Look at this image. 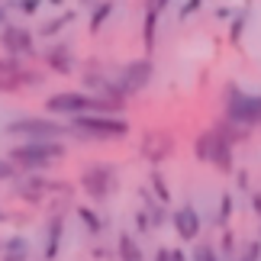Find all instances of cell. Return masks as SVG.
I'll list each match as a JSON object with an SVG mask.
<instances>
[{"label":"cell","instance_id":"cell-10","mask_svg":"<svg viewBox=\"0 0 261 261\" xmlns=\"http://www.w3.org/2000/svg\"><path fill=\"white\" fill-rule=\"evenodd\" d=\"M0 45H4V52L10 58L33 55V29H26V26H4V33H0Z\"/></svg>","mask_w":261,"mask_h":261},{"label":"cell","instance_id":"cell-13","mask_svg":"<svg viewBox=\"0 0 261 261\" xmlns=\"http://www.w3.org/2000/svg\"><path fill=\"white\" fill-rule=\"evenodd\" d=\"M45 65L52 68L55 74H71V71H74L71 48H68V45H52V48L45 52Z\"/></svg>","mask_w":261,"mask_h":261},{"label":"cell","instance_id":"cell-11","mask_svg":"<svg viewBox=\"0 0 261 261\" xmlns=\"http://www.w3.org/2000/svg\"><path fill=\"white\" fill-rule=\"evenodd\" d=\"M171 226H174L177 239H184V242H194V239H200V229H203V223H200V213H197L190 203L177 206L174 213H171Z\"/></svg>","mask_w":261,"mask_h":261},{"label":"cell","instance_id":"cell-26","mask_svg":"<svg viewBox=\"0 0 261 261\" xmlns=\"http://www.w3.org/2000/svg\"><path fill=\"white\" fill-rule=\"evenodd\" d=\"M245 23H248V13H239V16L232 19V29H229V39H232V42H239V39H242Z\"/></svg>","mask_w":261,"mask_h":261},{"label":"cell","instance_id":"cell-9","mask_svg":"<svg viewBox=\"0 0 261 261\" xmlns=\"http://www.w3.org/2000/svg\"><path fill=\"white\" fill-rule=\"evenodd\" d=\"M139 152H142L145 162L162 165L165 158L174 152V139H171V133H145V136H142V145H139Z\"/></svg>","mask_w":261,"mask_h":261},{"label":"cell","instance_id":"cell-32","mask_svg":"<svg viewBox=\"0 0 261 261\" xmlns=\"http://www.w3.org/2000/svg\"><path fill=\"white\" fill-rule=\"evenodd\" d=\"M216 16H219V19H229V16H232V10H226V7H219V10H216Z\"/></svg>","mask_w":261,"mask_h":261},{"label":"cell","instance_id":"cell-19","mask_svg":"<svg viewBox=\"0 0 261 261\" xmlns=\"http://www.w3.org/2000/svg\"><path fill=\"white\" fill-rule=\"evenodd\" d=\"M190 261H223L219 258V252L210 242H197L194 245V255H190Z\"/></svg>","mask_w":261,"mask_h":261},{"label":"cell","instance_id":"cell-4","mask_svg":"<svg viewBox=\"0 0 261 261\" xmlns=\"http://www.w3.org/2000/svg\"><path fill=\"white\" fill-rule=\"evenodd\" d=\"M223 119L245 129L261 126V94H245L239 84H229L223 97Z\"/></svg>","mask_w":261,"mask_h":261},{"label":"cell","instance_id":"cell-12","mask_svg":"<svg viewBox=\"0 0 261 261\" xmlns=\"http://www.w3.org/2000/svg\"><path fill=\"white\" fill-rule=\"evenodd\" d=\"M62 236H65V213H52L45 219V245H42V258L55 261L62 252Z\"/></svg>","mask_w":261,"mask_h":261},{"label":"cell","instance_id":"cell-23","mask_svg":"<svg viewBox=\"0 0 261 261\" xmlns=\"http://www.w3.org/2000/svg\"><path fill=\"white\" fill-rule=\"evenodd\" d=\"M4 252H7V255H19V258H26V242H23L19 236H13L10 242H4Z\"/></svg>","mask_w":261,"mask_h":261},{"label":"cell","instance_id":"cell-15","mask_svg":"<svg viewBox=\"0 0 261 261\" xmlns=\"http://www.w3.org/2000/svg\"><path fill=\"white\" fill-rule=\"evenodd\" d=\"M74 10H68V13H58L55 19H48V23L42 26V29H39V36H55V33H62V29L68 26V23H74Z\"/></svg>","mask_w":261,"mask_h":261},{"label":"cell","instance_id":"cell-6","mask_svg":"<svg viewBox=\"0 0 261 261\" xmlns=\"http://www.w3.org/2000/svg\"><path fill=\"white\" fill-rule=\"evenodd\" d=\"M152 74H155L152 58H136V62L119 65L116 74H113V90H116V97L126 100V97L139 94V90H145L148 81H152Z\"/></svg>","mask_w":261,"mask_h":261},{"label":"cell","instance_id":"cell-14","mask_svg":"<svg viewBox=\"0 0 261 261\" xmlns=\"http://www.w3.org/2000/svg\"><path fill=\"white\" fill-rule=\"evenodd\" d=\"M116 252H119V261H142V245H139L136 236H129V232L119 236Z\"/></svg>","mask_w":261,"mask_h":261},{"label":"cell","instance_id":"cell-1","mask_svg":"<svg viewBox=\"0 0 261 261\" xmlns=\"http://www.w3.org/2000/svg\"><path fill=\"white\" fill-rule=\"evenodd\" d=\"M45 110L55 116H84V113H107L113 116L123 110V103L116 100H107V97H97V94H84V90H62V94H52L45 100Z\"/></svg>","mask_w":261,"mask_h":261},{"label":"cell","instance_id":"cell-33","mask_svg":"<svg viewBox=\"0 0 261 261\" xmlns=\"http://www.w3.org/2000/svg\"><path fill=\"white\" fill-rule=\"evenodd\" d=\"M7 26V7H0V29Z\"/></svg>","mask_w":261,"mask_h":261},{"label":"cell","instance_id":"cell-27","mask_svg":"<svg viewBox=\"0 0 261 261\" xmlns=\"http://www.w3.org/2000/svg\"><path fill=\"white\" fill-rule=\"evenodd\" d=\"M200 7H203V0H184V7H180V13H177V16H180V19H187L190 13H197Z\"/></svg>","mask_w":261,"mask_h":261},{"label":"cell","instance_id":"cell-28","mask_svg":"<svg viewBox=\"0 0 261 261\" xmlns=\"http://www.w3.org/2000/svg\"><path fill=\"white\" fill-rule=\"evenodd\" d=\"M16 174V165L13 162H4V158H0V180H7V177H13Z\"/></svg>","mask_w":261,"mask_h":261},{"label":"cell","instance_id":"cell-35","mask_svg":"<svg viewBox=\"0 0 261 261\" xmlns=\"http://www.w3.org/2000/svg\"><path fill=\"white\" fill-rule=\"evenodd\" d=\"M48 4H62V0H48Z\"/></svg>","mask_w":261,"mask_h":261},{"label":"cell","instance_id":"cell-18","mask_svg":"<svg viewBox=\"0 0 261 261\" xmlns=\"http://www.w3.org/2000/svg\"><path fill=\"white\" fill-rule=\"evenodd\" d=\"M113 13V4L110 0H103V4H97L94 7V13H90V33H100V26L107 23V16Z\"/></svg>","mask_w":261,"mask_h":261},{"label":"cell","instance_id":"cell-8","mask_svg":"<svg viewBox=\"0 0 261 261\" xmlns=\"http://www.w3.org/2000/svg\"><path fill=\"white\" fill-rule=\"evenodd\" d=\"M116 187V168L113 165H90L81 174V190L94 200V203H103V200L113 194Z\"/></svg>","mask_w":261,"mask_h":261},{"label":"cell","instance_id":"cell-37","mask_svg":"<svg viewBox=\"0 0 261 261\" xmlns=\"http://www.w3.org/2000/svg\"><path fill=\"white\" fill-rule=\"evenodd\" d=\"M0 219H4V216H0Z\"/></svg>","mask_w":261,"mask_h":261},{"label":"cell","instance_id":"cell-25","mask_svg":"<svg viewBox=\"0 0 261 261\" xmlns=\"http://www.w3.org/2000/svg\"><path fill=\"white\" fill-rule=\"evenodd\" d=\"M236 261H261V242H248Z\"/></svg>","mask_w":261,"mask_h":261},{"label":"cell","instance_id":"cell-22","mask_svg":"<svg viewBox=\"0 0 261 261\" xmlns=\"http://www.w3.org/2000/svg\"><path fill=\"white\" fill-rule=\"evenodd\" d=\"M229 216H232V197L223 194V200H219V213H216V223H219V226H226V223H229Z\"/></svg>","mask_w":261,"mask_h":261},{"label":"cell","instance_id":"cell-21","mask_svg":"<svg viewBox=\"0 0 261 261\" xmlns=\"http://www.w3.org/2000/svg\"><path fill=\"white\" fill-rule=\"evenodd\" d=\"M23 68H19V58H0V81H7V77H16Z\"/></svg>","mask_w":261,"mask_h":261},{"label":"cell","instance_id":"cell-20","mask_svg":"<svg viewBox=\"0 0 261 261\" xmlns=\"http://www.w3.org/2000/svg\"><path fill=\"white\" fill-rule=\"evenodd\" d=\"M148 180H152V187H155V197L162 200V203H168V200H171V190H168V180L162 177V171L155 168V171H152V177H148Z\"/></svg>","mask_w":261,"mask_h":261},{"label":"cell","instance_id":"cell-31","mask_svg":"<svg viewBox=\"0 0 261 261\" xmlns=\"http://www.w3.org/2000/svg\"><path fill=\"white\" fill-rule=\"evenodd\" d=\"M252 210L261 216V190H255V194H252Z\"/></svg>","mask_w":261,"mask_h":261},{"label":"cell","instance_id":"cell-34","mask_svg":"<svg viewBox=\"0 0 261 261\" xmlns=\"http://www.w3.org/2000/svg\"><path fill=\"white\" fill-rule=\"evenodd\" d=\"M4 261H26V258H19V255H4Z\"/></svg>","mask_w":261,"mask_h":261},{"label":"cell","instance_id":"cell-5","mask_svg":"<svg viewBox=\"0 0 261 261\" xmlns=\"http://www.w3.org/2000/svg\"><path fill=\"white\" fill-rule=\"evenodd\" d=\"M194 152H197L200 162L213 165L216 171H223V174H232V171H236L232 142H229V139H223V136L216 133V129H206V133H200V136H197Z\"/></svg>","mask_w":261,"mask_h":261},{"label":"cell","instance_id":"cell-24","mask_svg":"<svg viewBox=\"0 0 261 261\" xmlns=\"http://www.w3.org/2000/svg\"><path fill=\"white\" fill-rule=\"evenodd\" d=\"M10 7H16L19 13H26V16H33V13H39V7H42V0H13Z\"/></svg>","mask_w":261,"mask_h":261},{"label":"cell","instance_id":"cell-36","mask_svg":"<svg viewBox=\"0 0 261 261\" xmlns=\"http://www.w3.org/2000/svg\"><path fill=\"white\" fill-rule=\"evenodd\" d=\"M0 252H4V245H0Z\"/></svg>","mask_w":261,"mask_h":261},{"label":"cell","instance_id":"cell-3","mask_svg":"<svg viewBox=\"0 0 261 261\" xmlns=\"http://www.w3.org/2000/svg\"><path fill=\"white\" fill-rule=\"evenodd\" d=\"M71 133L81 139H97V142H113V139H126L129 136V123L123 116H107V113H84V116H71Z\"/></svg>","mask_w":261,"mask_h":261},{"label":"cell","instance_id":"cell-16","mask_svg":"<svg viewBox=\"0 0 261 261\" xmlns=\"http://www.w3.org/2000/svg\"><path fill=\"white\" fill-rule=\"evenodd\" d=\"M155 29H158V13H155V10H145V19H142V39H145V48H148V52L155 48Z\"/></svg>","mask_w":261,"mask_h":261},{"label":"cell","instance_id":"cell-7","mask_svg":"<svg viewBox=\"0 0 261 261\" xmlns=\"http://www.w3.org/2000/svg\"><path fill=\"white\" fill-rule=\"evenodd\" d=\"M68 123H58L52 116H23V119H13V123H7V133L10 136H26L29 142L33 139H58L68 133Z\"/></svg>","mask_w":261,"mask_h":261},{"label":"cell","instance_id":"cell-2","mask_svg":"<svg viewBox=\"0 0 261 261\" xmlns=\"http://www.w3.org/2000/svg\"><path fill=\"white\" fill-rule=\"evenodd\" d=\"M58 158H65V145L58 142V139H33V142H23V145L10 148L7 162H13L16 168H23V171H45Z\"/></svg>","mask_w":261,"mask_h":261},{"label":"cell","instance_id":"cell-17","mask_svg":"<svg viewBox=\"0 0 261 261\" xmlns=\"http://www.w3.org/2000/svg\"><path fill=\"white\" fill-rule=\"evenodd\" d=\"M77 216H81V223L90 229V236H100V232H103V219L97 216V210H90V206H77Z\"/></svg>","mask_w":261,"mask_h":261},{"label":"cell","instance_id":"cell-30","mask_svg":"<svg viewBox=\"0 0 261 261\" xmlns=\"http://www.w3.org/2000/svg\"><path fill=\"white\" fill-rule=\"evenodd\" d=\"M155 261H174V258H171V248H158V252H155Z\"/></svg>","mask_w":261,"mask_h":261},{"label":"cell","instance_id":"cell-29","mask_svg":"<svg viewBox=\"0 0 261 261\" xmlns=\"http://www.w3.org/2000/svg\"><path fill=\"white\" fill-rule=\"evenodd\" d=\"M168 4H171V0H145V10H155V13H162Z\"/></svg>","mask_w":261,"mask_h":261}]
</instances>
